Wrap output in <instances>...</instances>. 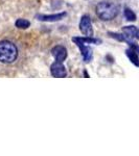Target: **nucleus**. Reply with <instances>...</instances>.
<instances>
[{"label":"nucleus","mask_w":139,"mask_h":156,"mask_svg":"<svg viewBox=\"0 0 139 156\" xmlns=\"http://www.w3.org/2000/svg\"><path fill=\"white\" fill-rule=\"evenodd\" d=\"M95 12L98 18L103 21H111L118 15L119 7L115 2L102 1L95 7Z\"/></svg>","instance_id":"obj_1"},{"label":"nucleus","mask_w":139,"mask_h":156,"mask_svg":"<svg viewBox=\"0 0 139 156\" xmlns=\"http://www.w3.org/2000/svg\"><path fill=\"white\" fill-rule=\"evenodd\" d=\"M18 57L17 46L11 41L0 42V62L2 64H12Z\"/></svg>","instance_id":"obj_2"},{"label":"nucleus","mask_w":139,"mask_h":156,"mask_svg":"<svg viewBox=\"0 0 139 156\" xmlns=\"http://www.w3.org/2000/svg\"><path fill=\"white\" fill-rule=\"evenodd\" d=\"M80 30L82 31V34L86 37H92L93 36L92 22H91V18L88 16V15H84V16L81 18Z\"/></svg>","instance_id":"obj_3"},{"label":"nucleus","mask_w":139,"mask_h":156,"mask_svg":"<svg viewBox=\"0 0 139 156\" xmlns=\"http://www.w3.org/2000/svg\"><path fill=\"white\" fill-rule=\"evenodd\" d=\"M50 72H51L52 76L57 77V78L66 77V75H67L66 68H65L64 65L60 62H55L51 65V67H50Z\"/></svg>","instance_id":"obj_4"},{"label":"nucleus","mask_w":139,"mask_h":156,"mask_svg":"<svg viewBox=\"0 0 139 156\" xmlns=\"http://www.w3.org/2000/svg\"><path fill=\"white\" fill-rule=\"evenodd\" d=\"M51 53L54 55V57L55 58V62H63L67 57V49L65 48L64 46H61V45H58L52 48Z\"/></svg>","instance_id":"obj_5"},{"label":"nucleus","mask_w":139,"mask_h":156,"mask_svg":"<svg viewBox=\"0 0 139 156\" xmlns=\"http://www.w3.org/2000/svg\"><path fill=\"white\" fill-rule=\"evenodd\" d=\"M65 16H66V12H60V14L54 15H37L36 18L42 22H55L62 20Z\"/></svg>","instance_id":"obj_6"},{"label":"nucleus","mask_w":139,"mask_h":156,"mask_svg":"<svg viewBox=\"0 0 139 156\" xmlns=\"http://www.w3.org/2000/svg\"><path fill=\"white\" fill-rule=\"evenodd\" d=\"M75 44H77V46L79 47L81 52H82L85 62H90L91 59H92V49L89 46H86L83 43H75Z\"/></svg>","instance_id":"obj_7"},{"label":"nucleus","mask_w":139,"mask_h":156,"mask_svg":"<svg viewBox=\"0 0 139 156\" xmlns=\"http://www.w3.org/2000/svg\"><path fill=\"white\" fill-rule=\"evenodd\" d=\"M72 41L74 43H83V44H98L102 41L94 39L92 37H73Z\"/></svg>","instance_id":"obj_8"},{"label":"nucleus","mask_w":139,"mask_h":156,"mask_svg":"<svg viewBox=\"0 0 139 156\" xmlns=\"http://www.w3.org/2000/svg\"><path fill=\"white\" fill-rule=\"evenodd\" d=\"M127 55L128 57L131 59V62L135 65L136 67H138V56H137V51L134 49H128L127 50Z\"/></svg>","instance_id":"obj_9"},{"label":"nucleus","mask_w":139,"mask_h":156,"mask_svg":"<svg viewBox=\"0 0 139 156\" xmlns=\"http://www.w3.org/2000/svg\"><path fill=\"white\" fill-rule=\"evenodd\" d=\"M15 25H16V27H18L20 29H26L29 27L30 22L28 20H25V19H18L16 21V23H15Z\"/></svg>","instance_id":"obj_10"},{"label":"nucleus","mask_w":139,"mask_h":156,"mask_svg":"<svg viewBox=\"0 0 139 156\" xmlns=\"http://www.w3.org/2000/svg\"><path fill=\"white\" fill-rule=\"evenodd\" d=\"M125 17L128 21H136V15L132 9L126 7L125 9Z\"/></svg>","instance_id":"obj_11"},{"label":"nucleus","mask_w":139,"mask_h":156,"mask_svg":"<svg viewBox=\"0 0 139 156\" xmlns=\"http://www.w3.org/2000/svg\"><path fill=\"white\" fill-rule=\"evenodd\" d=\"M84 75H85V77H89V75H88V73L86 71H84Z\"/></svg>","instance_id":"obj_12"}]
</instances>
